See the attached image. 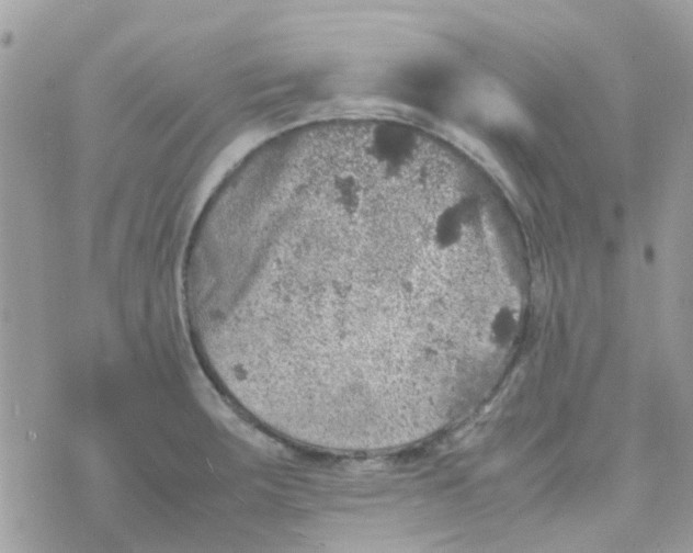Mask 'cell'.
I'll return each mask as SVG.
<instances>
[{
    "label": "cell",
    "mask_w": 693,
    "mask_h": 553,
    "mask_svg": "<svg viewBox=\"0 0 693 553\" xmlns=\"http://www.w3.org/2000/svg\"><path fill=\"white\" fill-rule=\"evenodd\" d=\"M441 246L396 208L351 205L232 241L223 285L292 358L384 379L413 361L409 311L424 283L416 269L428 266L413 256Z\"/></svg>",
    "instance_id": "cell-1"
}]
</instances>
